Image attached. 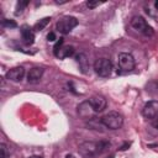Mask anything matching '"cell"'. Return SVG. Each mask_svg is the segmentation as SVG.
Segmentation results:
<instances>
[{
  "label": "cell",
  "instance_id": "obj_1",
  "mask_svg": "<svg viewBox=\"0 0 158 158\" xmlns=\"http://www.w3.org/2000/svg\"><path fill=\"white\" fill-rule=\"evenodd\" d=\"M110 143L107 142H83L79 146V153L83 158H93L96 154L102 153L106 148H109Z\"/></svg>",
  "mask_w": 158,
  "mask_h": 158
},
{
  "label": "cell",
  "instance_id": "obj_2",
  "mask_svg": "<svg viewBox=\"0 0 158 158\" xmlns=\"http://www.w3.org/2000/svg\"><path fill=\"white\" fill-rule=\"evenodd\" d=\"M101 123L109 130H118L123 125V117L118 112L111 111L101 117Z\"/></svg>",
  "mask_w": 158,
  "mask_h": 158
},
{
  "label": "cell",
  "instance_id": "obj_3",
  "mask_svg": "<svg viewBox=\"0 0 158 158\" xmlns=\"http://www.w3.org/2000/svg\"><path fill=\"white\" fill-rule=\"evenodd\" d=\"M94 70L99 77L106 78L111 74L112 64H111L110 59H107V58H99L94 63Z\"/></svg>",
  "mask_w": 158,
  "mask_h": 158
},
{
  "label": "cell",
  "instance_id": "obj_4",
  "mask_svg": "<svg viewBox=\"0 0 158 158\" xmlns=\"http://www.w3.org/2000/svg\"><path fill=\"white\" fill-rule=\"evenodd\" d=\"M77 25H78V20H77L75 17H73V16H64V17H62V19L57 22L56 27H57V31H58V32H60V33H63V35H67V33H69Z\"/></svg>",
  "mask_w": 158,
  "mask_h": 158
},
{
  "label": "cell",
  "instance_id": "obj_5",
  "mask_svg": "<svg viewBox=\"0 0 158 158\" xmlns=\"http://www.w3.org/2000/svg\"><path fill=\"white\" fill-rule=\"evenodd\" d=\"M117 63L118 68L121 72H131L135 68V58L130 53H120L117 57Z\"/></svg>",
  "mask_w": 158,
  "mask_h": 158
},
{
  "label": "cell",
  "instance_id": "obj_6",
  "mask_svg": "<svg viewBox=\"0 0 158 158\" xmlns=\"http://www.w3.org/2000/svg\"><path fill=\"white\" fill-rule=\"evenodd\" d=\"M131 26L136 30V31H138V32H141V33H144V35H152L153 33V30H152V27L146 22V20L143 19V17H141V16H135L132 20H131Z\"/></svg>",
  "mask_w": 158,
  "mask_h": 158
},
{
  "label": "cell",
  "instance_id": "obj_7",
  "mask_svg": "<svg viewBox=\"0 0 158 158\" xmlns=\"http://www.w3.org/2000/svg\"><path fill=\"white\" fill-rule=\"evenodd\" d=\"M142 115L148 120H157L158 118V101L156 100L148 101L142 109Z\"/></svg>",
  "mask_w": 158,
  "mask_h": 158
},
{
  "label": "cell",
  "instance_id": "obj_8",
  "mask_svg": "<svg viewBox=\"0 0 158 158\" xmlns=\"http://www.w3.org/2000/svg\"><path fill=\"white\" fill-rule=\"evenodd\" d=\"M95 114L96 111L93 109L89 101H84L78 106V115L84 120H93L95 117Z\"/></svg>",
  "mask_w": 158,
  "mask_h": 158
},
{
  "label": "cell",
  "instance_id": "obj_9",
  "mask_svg": "<svg viewBox=\"0 0 158 158\" xmlns=\"http://www.w3.org/2000/svg\"><path fill=\"white\" fill-rule=\"evenodd\" d=\"M89 102L90 105L93 106V109L96 111V112H100L102 111L104 109H106V99L102 96V95H93L90 99H89Z\"/></svg>",
  "mask_w": 158,
  "mask_h": 158
},
{
  "label": "cell",
  "instance_id": "obj_10",
  "mask_svg": "<svg viewBox=\"0 0 158 158\" xmlns=\"http://www.w3.org/2000/svg\"><path fill=\"white\" fill-rule=\"evenodd\" d=\"M25 75V69L23 67H15L11 68L7 73H6V78L11 81H21L23 79Z\"/></svg>",
  "mask_w": 158,
  "mask_h": 158
},
{
  "label": "cell",
  "instance_id": "obj_11",
  "mask_svg": "<svg viewBox=\"0 0 158 158\" xmlns=\"http://www.w3.org/2000/svg\"><path fill=\"white\" fill-rule=\"evenodd\" d=\"M43 75V68H40V67H33L32 69H30V72L27 73V80L28 83H32V84H36L41 80Z\"/></svg>",
  "mask_w": 158,
  "mask_h": 158
},
{
  "label": "cell",
  "instance_id": "obj_12",
  "mask_svg": "<svg viewBox=\"0 0 158 158\" xmlns=\"http://www.w3.org/2000/svg\"><path fill=\"white\" fill-rule=\"evenodd\" d=\"M53 53H54V56H56L57 58L63 59V58H67V57L73 56V53H74V47H73V46H65V44H63V46L59 47L58 49L53 51Z\"/></svg>",
  "mask_w": 158,
  "mask_h": 158
},
{
  "label": "cell",
  "instance_id": "obj_13",
  "mask_svg": "<svg viewBox=\"0 0 158 158\" xmlns=\"http://www.w3.org/2000/svg\"><path fill=\"white\" fill-rule=\"evenodd\" d=\"M21 36H22V40L26 44H32L35 41V33H33L32 28L27 25H23L21 27Z\"/></svg>",
  "mask_w": 158,
  "mask_h": 158
},
{
  "label": "cell",
  "instance_id": "obj_14",
  "mask_svg": "<svg viewBox=\"0 0 158 158\" xmlns=\"http://www.w3.org/2000/svg\"><path fill=\"white\" fill-rule=\"evenodd\" d=\"M77 63L79 64V68L81 69L83 73H88V69H89V59L86 58V56L84 53H79L77 56Z\"/></svg>",
  "mask_w": 158,
  "mask_h": 158
},
{
  "label": "cell",
  "instance_id": "obj_15",
  "mask_svg": "<svg viewBox=\"0 0 158 158\" xmlns=\"http://www.w3.org/2000/svg\"><path fill=\"white\" fill-rule=\"evenodd\" d=\"M49 21H51V17H44V19L40 20V21L33 26V30H35V31H41V30H43V28L48 25Z\"/></svg>",
  "mask_w": 158,
  "mask_h": 158
},
{
  "label": "cell",
  "instance_id": "obj_16",
  "mask_svg": "<svg viewBox=\"0 0 158 158\" xmlns=\"http://www.w3.org/2000/svg\"><path fill=\"white\" fill-rule=\"evenodd\" d=\"M27 5H28V1H19L17 2V6H16V15L21 14Z\"/></svg>",
  "mask_w": 158,
  "mask_h": 158
},
{
  "label": "cell",
  "instance_id": "obj_17",
  "mask_svg": "<svg viewBox=\"0 0 158 158\" xmlns=\"http://www.w3.org/2000/svg\"><path fill=\"white\" fill-rule=\"evenodd\" d=\"M9 156V151H7V146L5 143L0 144V158H7Z\"/></svg>",
  "mask_w": 158,
  "mask_h": 158
},
{
  "label": "cell",
  "instance_id": "obj_18",
  "mask_svg": "<svg viewBox=\"0 0 158 158\" xmlns=\"http://www.w3.org/2000/svg\"><path fill=\"white\" fill-rule=\"evenodd\" d=\"M2 26L4 27H16V22L12 20H2Z\"/></svg>",
  "mask_w": 158,
  "mask_h": 158
},
{
  "label": "cell",
  "instance_id": "obj_19",
  "mask_svg": "<svg viewBox=\"0 0 158 158\" xmlns=\"http://www.w3.org/2000/svg\"><path fill=\"white\" fill-rule=\"evenodd\" d=\"M101 2L100 1H88L86 2V6L89 7V9H95L96 6H99Z\"/></svg>",
  "mask_w": 158,
  "mask_h": 158
},
{
  "label": "cell",
  "instance_id": "obj_20",
  "mask_svg": "<svg viewBox=\"0 0 158 158\" xmlns=\"http://www.w3.org/2000/svg\"><path fill=\"white\" fill-rule=\"evenodd\" d=\"M63 46V38H59V41L54 44V47H53V51H56V49H58L59 47H62Z\"/></svg>",
  "mask_w": 158,
  "mask_h": 158
},
{
  "label": "cell",
  "instance_id": "obj_21",
  "mask_svg": "<svg viewBox=\"0 0 158 158\" xmlns=\"http://www.w3.org/2000/svg\"><path fill=\"white\" fill-rule=\"evenodd\" d=\"M47 38H48V41H56V35L53 32H49L48 36H47Z\"/></svg>",
  "mask_w": 158,
  "mask_h": 158
},
{
  "label": "cell",
  "instance_id": "obj_22",
  "mask_svg": "<svg viewBox=\"0 0 158 158\" xmlns=\"http://www.w3.org/2000/svg\"><path fill=\"white\" fill-rule=\"evenodd\" d=\"M154 7H156V10L158 11V1H156V2H154Z\"/></svg>",
  "mask_w": 158,
  "mask_h": 158
},
{
  "label": "cell",
  "instance_id": "obj_23",
  "mask_svg": "<svg viewBox=\"0 0 158 158\" xmlns=\"http://www.w3.org/2000/svg\"><path fill=\"white\" fill-rule=\"evenodd\" d=\"M28 158H42L41 156H31V157H28Z\"/></svg>",
  "mask_w": 158,
  "mask_h": 158
},
{
  "label": "cell",
  "instance_id": "obj_24",
  "mask_svg": "<svg viewBox=\"0 0 158 158\" xmlns=\"http://www.w3.org/2000/svg\"><path fill=\"white\" fill-rule=\"evenodd\" d=\"M67 158H77V157L73 156V154H69V156H67Z\"/></svg>",
  "mask_w": 158,
  "mask_h": 158
},
{
  "label": "cell",
  "instance_id": "obj_25",
  "mask_svg": "<svg viewBox=\"0 0 158 158\" xmlns=\"http://www.w3.org/2000/svg\"><path fill=\"white\" fill-rule=\"evenodd\" d=\"M157 127H158V123H157Z\"/></svg>",
  "mask_w": 158,
  "mask_h": 158
}]
</instances>
